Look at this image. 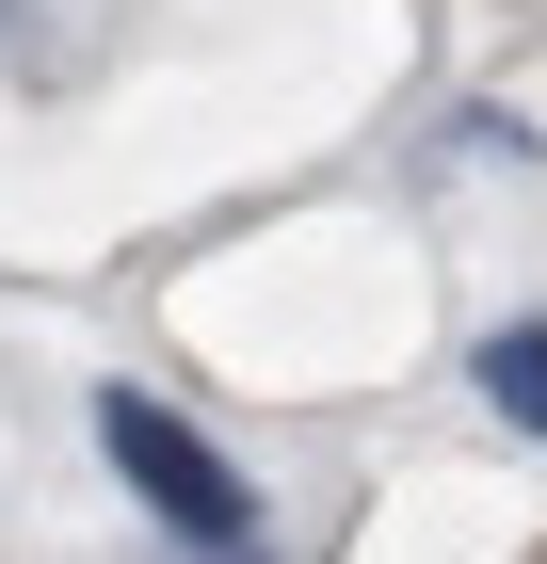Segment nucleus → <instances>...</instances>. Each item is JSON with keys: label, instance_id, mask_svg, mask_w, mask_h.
Returning <instances> with one entry per match:
<instances>
[{"label": "nucleus", "instance_id": "f257e3e1", "mask_svg": "<svg viewBox=\"0 0 547 564\" xmlns=\"http://www.w3.org/2000/svg\"><path fill=\"white\" fill-rule=\"evenodd\" d=\"M97 452H113V484H129V500H145V517H162L194 564L258 549V484L226 468V452H210L194 420H177L162 388H97Z\"/></svg>", "mask_w": 547, "mask_h": 564}, {"label": "nucleus", "instance_id": "f03ea898", "mask_svg": "<svg viewBox=\"0 0 547 564\" xmlns=\"http://www.w3.org/2000/svg\"><path fill=\"white\" fill-rule=\"evenodd\" d=\"M467 388L500 403L515 435H547V323H483V355H467Z\"/></svg>", "mask_w": 547, "mask_h": 564}, {"label": "nucleus", "instance_id": "7ed1b4c3", "mask_svg": "<svg viewBox=\"0 0 547 564\" xmlns=\"http://www.w3.org/2000/svg\"><path fill=\"white\" fill-rule=\"evenodd\" d=\"M226 564H258V549H226Z\"/></svg>", "mask_w": 547, "mask_h": 564}]
</instances>
